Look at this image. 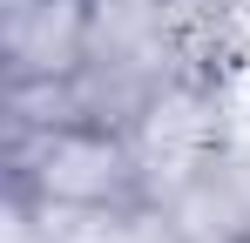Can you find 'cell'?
I'll use <instances>...</instances> for the list:
<instances>
[{
	"label": "cell",
	"mask_w": 250,
	"mask_h": 243,
	"mask_svg": "<svg viewBox=\"0 0 250 243\" xmlns=\"http://www.w3.org/2000/svg\"><path fill=\"white\" fill-rule=\"evenodd\" d=\"M14 202L41 216H142L156 189L142 176L128 122L102 108H54V115H14Z\"/></svg>",
	"instance_id": "cell-1"
}]
</instances>
